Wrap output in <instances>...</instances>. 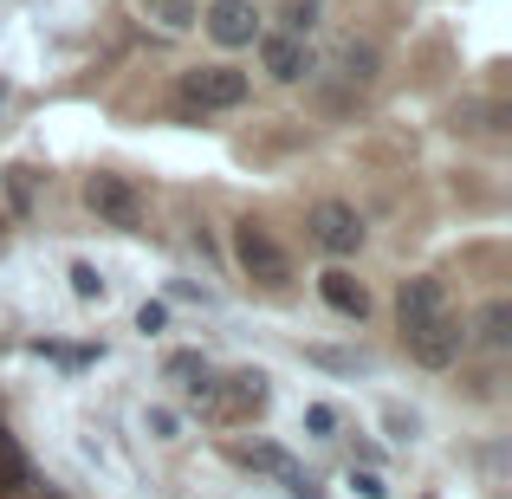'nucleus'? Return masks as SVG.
Instances as JSON below:
<instances>
[{
  "label": "nucleus",
  "mask_w": 512,
  "mask_h": 499,
  "mask_svg": "<svg viewBox=\"0 0 512 499\" xmlns=\"http://www.w3.org/2000/svg\"><path fill=\"white\" fill-rule=\"evenodd\" d=\"M338 65H344V78H350V85H376V46H363V39H350V46L338 52Z\"/></svg>",
  "instance_id": "nucleus-13"
},
{
  "label": "nucleus",
  "mask_w": 512,
  "mask_h": 499,
  "mask_svg": "<svg viewBox=\"0 0 512 499\" xmlns=\"http://www.w3.org/2000/svg\"><path fill=\"white\" fill-rule=\"evenodd\" d=\"M143 435H150V441H175V435H182V415H175V409H143Z\"/></svg>",
  "instance_id": "nucleus-19"
},
{
  "label": "nucleus",
  "mask_w": 512,
  "mask_h": 499,
  "mask_svg": "<svg viewBox=\"0 0 512 499\" xmlns=\"http://www.w3.org/2000/svg\"><path fill=\"white\" fill-rule=\"evenodd\" d=\"M312 363H325V370H357V357H344V350H305Z\"/></svg>",
  "instance_id": "nucleus-24"
},
{
  "label": "nucleus",
  "mask_w": 512,
  "mask_h": 499,
  "mask_svg": "<svg viewBox=\"0 0 512 499\" xmlns=\"http://www.w3.org/2000/svg\"><path fill=\"white\" fill-rule=\"evenodd\" d=\"M305 435L312 441H338V409H331V402H305Z\"/></svg>",
  "instance_id": "nucleus-18"
},
{
  "label": "nucleus",
  "mask_w": 512,
  "mask_h": 499,
  "mask_svg": "<svg viewBox=\"0 0 512 499\" xmlns=\"http://www.w3.org/2000/svg\"><path fill=\"white\" fill-rule=\"evenodd\" d=\"M441 312H448V286H441L435 273H415V279H402V286H396V325L402 331L428 325V318H441Z\"/></svg>",
  "instance_id": "nucleus-7"
},
{
  "label": "nucleus",
  "mask_w": 512,
  "mask_h": 499,
  "mask_svg": "<svg viewBox=\"0 0 512 499\" xmlns=\"http://www.w3.org/2000/svg\"><path fill=\"white\" fill-rule=\"evenodd\" d=\"M72 292H78V299H98L104 305V292H111V286H104V273H98V266H91V260H72Z\"/></svg>",
  "instance_id": "nucleus-17"
},
{
  "label": "nucleus",
  "mask_w": 512,
  "mask_h": 499,
  "mask_svg": "<svg viewBox=\"0 0 512 499\" xmlns=\"http://www.w3.org/2000/svg\"><path fill=\"white\" fill-rule=\"evenodd\" d=\"M163 325H169V312H163V305H137V331H143V337H156Z\"/></svg>",
  "instance_id": "nucleus-23"
},
{
  "label": "nucleus",
  "mask_w": 512,
  "mask_h": 499,
  "mask_svg": "<svg viewBox=\"0 0 512 499\" xmlns=\"http://www.w3.org/2000/svg\"><path fill=\"white\" fill-rule=\"evenodd\" d=\"M266 409V370H234L221 383L214 376V415H253Z\"/></svg>",
  "instance_id": "nucleus-9"
},
{
  "label": "nucleus",
  "mask_w": 512,
  "mask_h": 499,
  "mask_svg": "<svg viewBox=\"0 0 512 499\" xmlns=\"http://www.w3.org/2000/svg\"><path fill=\"white\" fill-rule=\"evenodd\" d=\"M402 350H409L422 370H454V363H461V350H467V325L454 318V305H448L441 318H428V325L402 331Z\"/></svg>",
  "instance_id": "nucleus-2"
},
{
  "label": "nucleus",
  "mask_w": 512,
  "mask_h": 499,
  "mask_svg": "<svg viewBox=\"0 0 512 499\" xmlns=\"http://www.w3.org/2000/svg\"><path fill=\"white\" fill-rule=\"evenodd\" d=\"M7 201H13V208H26V201H33V182H26V169H7Z\"/></svg>",
  "instance_id": "nucleus-22"
},
{
  "label": "nucleus",
  "mask_w": 512,
  "mask_h": 499,
  "mask_svg": "<svg viewBox=\"0 0 512 499\" xmlns=\"http://www.w3.org/2000/svg\"><path fill=\"white\" fill-rule=\"evenodd\" d=\"M428 499H435V493H428Z\"/></svg>",
  "instance_id": "nucleus-25"
},
{
  "label": "nucleus",
  "mask_w": 512,
  "mask_h": 499,
  "mask_svg": "<svg viewBox=\"0 0 512 499\" xmlns=\"http://www.w3.org/2000/svg\"><path fill=\"white\" fill-rule=\"evenodd\" d=\"M350 493L357 499H389V480L376 474V467H350Z\"/></svg>",
  "instance_id": "nucleus-20"
},
{
  "label": "nucleus",
  "mask_w": 512,
  "mask_h": 499,
  "mask_svg": "<svg viewBox=\"0 0 512 499\" xmlns=\"http://www.w3.org/2000/svg\"><path fill=\"white\" fill-rule=\"evenodd\" d=\"M260 72L273 85H299V78H312V46L292 39V33H266L260 39Z\"/></svg>",
  "instance_id": "nucleus-8"
},
{
  "label": "nucleus",
  "mask_w": 512,
  "mask_h": 499,
  "mask_svg": "<svg viewBox=\"0 0 512 499\" xmlns=\"http://www.w3.org/2000/svg\"><path fill=\"white\" fill-rule=\"evenodd\" d=\"M234 461H240V467H260V474H273L279 487H286V480L299 474V461H292V454L279 448V441H247V448H234Z\"/></svg>",
  "instance_id": "nucleus-11"
},
{
  "label": "nucleus",
  "mask_w": 512,
  "mask_h": 499,
  "mask_svg": "<svg viewBox=\"0 0 512 499\" xmlns=\"http://www.w3.org/2000/svg\"><path fill=\"white\" fill-rule=\"evenodd\" d=\"M318 299H325L338 318H370V292H363V279H350L344 266H331V273L318 279Z\"/></svg>",
  "instance_id": "nucleus-10"
},
{
  "label": "nucleus",
  "mask_w": 512,
  "mask_h": 499,
  "mask_svg": "<svg viewBox=\"0 0 512 499\" xmlns=\"http://www.w3.org/2000/svg\"><path fill=\"white\" fill-rule=\"evenodd\" d=\"M480 344H493V350L512 344V305L506 299H493L487 312H480Z\"/></svg>",
  "instance_id": "nucleus-14"
},
{
  "label": "nucleus",
  "mask_w": 512,
  "mask_h": 499,
  "mask_svg": "<svg viewBox=\"0 0 512 499\" xmlns=\"http://www.w3.org/2000/svg\"><path fill=\"white\" fill-rule=\"evenodd\" d=\"M175 98H182V111H240V104L253 98V78L234 72V65H195V72L175 78Z\"/></svg>",
  "instance_id": "nucleus-1"
},
{
  "label": "nucleus",
  "mask_w": 512,
  "mask_h": 499,
  "mask_svg": "<svg viewBox=\"0 0 512 499\" xmlns=\"http://www.w3.org/2000/svg\"><path fill=\"white\" fill-rule=\"evenodd\" d=\"M85 208L104 227H137L143 221V188L117 169H98V175H85Z\"/></svg>",
  "instance_id": "nucleus-3"
},
{
  "label": "nucleus",
  "mask_w": 512,
  "mask_h": 499,
  "mask_svg": "<svg viewBox=\"0 0 512 499\" xmlns=\"http://www.w3.org/2000/svg\"><path fill=\"white\" fill-rule=\"evenodd\" d=\"M143 20H156L163 33H188V26L201 20V0H137Z\"/></svg>",
  "instance_id": "nucleus-12"
},
{
  "label": "nucleus",
  "mask_w": 512,
  "mask_h": 499,
  "mask_svg": "<svg viewBox=\"0 0 512 499\" xmlns=\"http://www.w3.org/2000/svg\"><path fill=\"white\" fill-rule=\"evenodd\" d=\"M163 376H169V383H201V376H208V357H201V350H175V357L163 363Z\"/></svg>",
  "instance_id": "nucleus-16"
},
{
  "label": "nucleus",
  "mask_w": 512,
  "mask_h": 499,
  "mask_svg": "<svg viewBox=\"0 0 512 499\" xmlns=\"http://www.w3.org/2000/svg\"><path fill=\"white\" fill-rule=\"evenodd\" d=\"M383 428H389V441H415V428H422V422H415L409 409H396V402H389V409H383Z\"/></svg>",
  "instance_id": "nucleus-21"
},
{
  "label": "nucleus",
  "mask_w": 512,
  "mask_h": 499,
  "mask_svg": "<svg viewBox=\"0 0 512 499\" xmlns=\"http://www.w3.org/2000/svg\"><path fill=\"white\" fill-rule=\"evenodd\" d=\"M312 26H318V0H286V7H279V33L312 39Z\"/></svg>",
  "instance_id": "nucleus-15"
},
{
  "label": "nucleus",
  "mask_w": 512,
  "mask_h": 499,
  "mask_svg": "<svg viewBox=\"0 0 512 499\" xmlns=\"http://www.w3.org/2000/svg\"><path fill=\"white\" fill-rule=\"evenodd\" d=\"M305 227H312V240L331 260H350V253H363V240H370V227H363V214L350 208V201H312Z\"/></svg>",
  "instance_id": "nucleus-4"
},
{
  "label": "nucleus",
  "mask_w": 512,
  "mask_h": 499,
  "mask_svg": "<svg viewBox=\"0 0 512 499\" xmlns=\"http://www.w3.org/2000/svg\"><path fill=\"white\" fill-rule=\"evenodd\" d=\"M195 26H208V39L221 52H240V46L260 39V7H253V0H208Z\"/></svg>",
  "instance_id": "nucleus-6"
},
{
  "label": "nucleus",
  "mask_w": 512,
  "mask_h": 499,
  "mask_svg": "<svg viewBox=\"0 0 512 499\" xmlns=\"http://www.w3.org/2000/svg\"><path fill=\"white\" fill-rule=\"evenodd\" d=\"M234 260L247 266V273L260 279V286H286V279H292L286 247H279V240L266 234L260 221H240V227H234Z\"/></svg>",
  "instance_id": "nucleus-5"
}]
</instances>
